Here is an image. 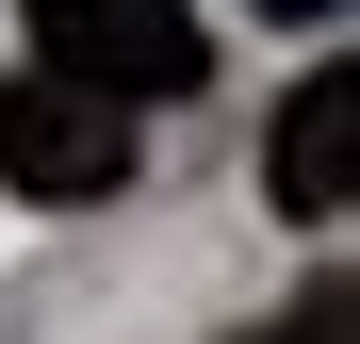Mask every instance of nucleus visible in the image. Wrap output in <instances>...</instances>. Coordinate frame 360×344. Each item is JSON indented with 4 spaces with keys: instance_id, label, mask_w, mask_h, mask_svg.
Instances as JSON below:
<instances>
[{
    "instance_id": "1",
    "label": "nucleus",
    "mask_w": 360,
    "mask_h": 344,
    "mask_svg": "<svg viewBox=\"0 0 360 344\" xmlns=\"http://www.w3.org/2000/svg\"><path fill=\"white\" fill-rule=\"evenodd\" d=\"M33 66H66L98 98H197L213 66V33H197V0H33Z\"/></svg>"
},
{
    "instance_id": "2",
    "label": "nucleus",
    "mask_w": 360,
    "mask_h": 344,
    "mask_svg": "<svg viewBox=\"0 0 360 344\" xmlns=\"http://www.w3.org/2000/svg\"><path fill=\"white\" fill-rule=\"evenodd\" d=\"M131 132H148L131 98H98V82H66V66H17V98H0V181L49 197V213H82V197L131 181Z\"/></svg>"
},
{
    "instance_id": "3",
    "label": "nucleus",
    "mask_w": 360,
    "mask_h": 344,
    "mask_svg": "<svg viewBox=\"0 0 360 344\" xmlns=\"http://www.w3.org/2000/svg\"><path fill=\"white\" fill-rule=\"evenodd\" d=\"M262 181H278V213H311V229L360 197V82H344V66L278 98V148H262Z\"/></svg>"
},
{
    "instance_id": "4",
    "label": "nucleus",
    "mask_w": 360,
    "mask_h": 344,
    "mask_svg": "<svg viewBox=\"0 0 360 344\" xmlns=\"http://www.w3.org/2000/svg\"><path fill=\"white\" fill-rule=\"evenodd\" d=\"M262 344H344V279H311V295H295V328H262Z\"/></svg>"
},
{
    "instance_id": "5",
    "label": "nucleus",
    "mask_w": 360,
    "mask_h": 344,
    "mask_svg": "<svg viewBox=\"0 0 360 344\" xmlns=\"http://www.w3.org/2000/svg\"><path fill=\"white\" fill-rule=\"evenodd\" d=\"M262 17H344V0H262Z\"/></svg>"
}]
</instances>
